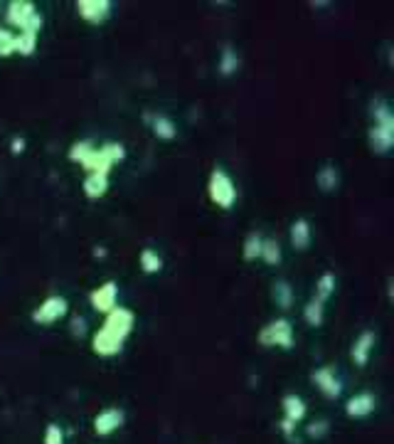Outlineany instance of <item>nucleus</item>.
Returning <instances> with one entry per match:
<instances>
[{"mask_svg":"<svg viewBox=\"0 0 394 444\" xmlns=\"http://www.w3.org/2000/svg\"><path fill=\"white\" fill-rule=\"evenodd\" d=\"M133 324H136V316L131 309L116 306L114 311H108L104 326L92 338L94 353H97V356H104V358L116 356V353L124 348V341L129 338V333L133 331Z\"/></svg>","mask_w":394,"mask_h":444,"instance_id":"obj_1","label":"nucleus"},{"mask_svg":"<svg viewBox=\"0 0 394 444\" xmlns=\"http://www.w3.org/2000/svg\"><path fill=\"white\" fill-rule=\"evenodd\" d=\"M69 158L74 163H81L87 173L108 175L111 166L126 158V148L121 143H104V146L97 148L92 141H76L69 148Z\"/></svg>","mask_w":394,"mask_h":444,"instance_id":"obj_2","label":"nucleus"},{"mask_svg":"<svg viewBox=\"0 0 394 444\" xmlns=\"http://www.w3.org/2000/svg\"><path fill=\"white\" fill-rule=\"evenodd\" d=\"M8 25H13L20 33H30V35H40L44 25L42 13L38 10L33 0H10L8 3V13H6Z\"/></svg>","mask_w":394,"mask_h":444,"instance_id":"obj_3","label":"nucleus"},{"mask_svg":"<svg viewBox=\"0 0 394 444\" xmlns=\"http://www.w3.org/2000/svg\"><path fill=\"white\" fill-rule=\"evenodd\" d=\"M207 193H210V200L222 210H232L234 203H237V185H234L232 175L222 168H215L210 173Z\"/></svg>","mask_w":394,"mask_h":444,"instance_id":"obj_4","label":"nucleus"},{"mask_svg":"<svg viewBox=\"0 0 394 444\" xmlns=\"http://www.w3.org/2000/svg\"><path fill=\"white\" fill-rule=\"evenodd\" d=\"M259 343L261 346H279V348H291L293 346V326L288 319H276L269 326L259 331Z\"/></svg>","mask_w":394,"mask_h":444,"instance_id":"obj_5","label":"nucleus"},{"mask_svg":"<svg viewBox=\"0 0 394 444\" xmlns=\"http://www.w3.org/2000/svg\"><path fill=\"white\" fill-rule=\"evenodd\" d=\"M69 314V301L65 296H47L38 309L33 311V321L38 326H52Z\"/></svg>","mask_w":394,"mask_h":444,"instance_id":"obj_6","label":"nucleus"},{"mask_svg":"<svg viewBox=\"0 0 394 444\" xmlns=\"http://www.w3.org/2000/svg\"><path fill=\"white\" fill-rule=\"evenodd\" d=\"M76 13H79L81 20L92 22V25H101L111 15V3L108 0H79Z\"/></svg>","mask_w":394,"mask_h":444,"instance_id":"obj_7","label":"nucleus"},{"mask_svg":"<svg viewBox=\"0 0 394 444\" xmlns=\"http://www.w3.org/2000/svg\"><path fill=\"white\" fill-rule=\"evenodd\" d=\"M89 301H92L94 311H101V314H108V311L116 309V301H119V284L116 282H106L99 289H94L89 294Z\"/></svg>","mask_w":394,"mask_h":444,"instance_id":"obj_8","label":"nucleus"},{"mask_svg":"<svg viewBox=\"0 0 394 444\" xmlns=\"http://www.w3.org/2000/svg\"><path fill=\"white\" fill-rule=\"evenodd\" d=\"M124 422H126L124 410H119V407H106V410H101L97 418H94V432H97L99 437H106V434L116 432Z\"/></svg>","mask_w":394,"mask_h":444,"instance_id":"obj_9","label":"nucleus"},{"mask_svg":"<svg viewBox=\"0 0 394 444\" xmlns=\"http://www.w3.org/2000/svg\"><path fill=\"white\" fill-rule=\"evenodd\" d=\"M375 405H377V400H375L372 393H357V395H352L350 400H347L345 412H347V418L362 420V418H368V415H372Z\"/></svg>","mask_w":394,"mask_h":444,"instance_id":"obj_10","label":"nucleus"},{"mask_svg":"<svg viewBox=\"0 0 394 444\" xmlns=\"http://www.w3.org/2000/svg\"><path fill=\"white\" fill-rule=\"evenodd\" d=\"M313 383L318 385V390L323 393L325 397H330V400H335V397L343 393V385L340 380H338V375L333 373V368H320L313 373Z\"/></svg>","mask_w":394,"mask_h":444,"instance_id":"obj_11","label":"nucleus"},{"mask_svg":"<svg viewBox=\"0 0 394 444\" xmlns=\"http://www.w3.org/2000/svg\"><path fill=\"white\" fill-rule=\"evenodd\" d=\"M392 143H394V129L372 124V129H370V146H372V151L375 153H389Z\"/></svg>","mask_w":394,"mask_h":444,"instance_id":"obj_12","label":"nucleus"},{"mask_svg":"<svg viewBox=\"0 0 394 444\" xmlns=\"http://www.w3.org/2000/svg\"><path fill=\"white\" fill-rule=\"evenodd\" d=\"M372 348H375V333L372 331H362L360 336H357V341L352 343V360L357 365H368Z\"/></svg>","mask_w":394,"mask_h":444,"instance_id":"obj_13","label":"nucleus"},{"mask_svg":"<svg viewBox=\"0 0 394 444\" xmlns=\"http://www.w3.org/2000/svg\"><path fill=\"white\" fill-rule=\"evenodd\" d=\"M146 119L151 121V129H153V134H156L158 138H165V141H170V138H175V136H178V126H175V121L167 119L165 114H146Z\"/></svg>","mask_w":394,"mask_h":444,"instance_id":"obj_14","label":"nucleus"},{"mask_svg":"<svg viewBox=\"0 0 394 444\" xmlns=\"http://www.w3.org/2000/svg\"><path fill=\"white\" fill-rule=\"evenodd\" d=\"M311 237H313V230H311V222L306 217H298L291 225V242L296 249H308L311 247Z\"/></svg>","mask_w":394,"mask_h":444,"instance_id":"obj_15","label":"nucleus"},{"mask_svg":"<svg viewBox=\"0 0 394 444\" xmlns=\"http://www.w3.org/2000/svg\"><path fill=\"white\" fill-rule=\"evenodd\" d=\"M81 188H84V196L87 198H104L108 190V175L104 173H87V178H84V183H81Z\"/></svg>","mask_w":394,"mask_h":444,"instance_id":"obj_16","label":"nucleus"},{"mask_svg":"<svg viewBox=\"0 0 394 444\" xmlns=\"http://www.w3.org/2000/svg\"><path fill=\"white\" fill-rule=\"evenodd\" d=\"M284 415H286L284 420H288V422H301L306 418V402L298 395H286L284 397Z\"/></svg>","mask_w":394,"mask_h":444,"instance_id":"obj_17","label":"nucleus"},{"mask_svg":"<svg viewBox=\"0 0 394 444\" xmlns=\"http://www.w3.org/2000/svg\"><path fill=\"white\" fill-rule=\"evenodd\" d=\"M315 183H318V188L323 190V193H333V190L338 188V183H340L338 168H333V166H323V168L318 171V175H315Z\"/></svg>","mask_w":394,"mask_h":444,"instance_id":"obj_18","label":"nucleus"},{"mask_svg":"<svg viewBox=\"0 0 394 444\" xmlns=\"http://www.w3.org/2000/svg\"><path fill=\"white\" fill-rule=\"evenodd\" d=\"M138 264H140V269L146 271V274H158V271L163 269V260H161V255H158L156 249H151V247H146V249H143V252H140Z\"/></svg>","mask_w":394,"mask_h":444,"instance_id":"obj_19","label":"nucleus"},{"mask_svg":"<svg viewBox=\"0 0 394 444\" xmlns=\"http://www.w3.org/2000/svg\"><path fill=\"white\" fill-rule=\"evenodd\" d=\"M303 319H306L308 326H313V328H318V326L323 324V319H325L323 301H318V299H313V301H308V303H306V309H303Z\"/></svg>","mask_w":394,"mask_h":444,"instance_id":"obj_20","label":"nucleus"},{"mask_svg":"<svg viewBox=\"0 0 394 444\" xmlns=\"http://www.w3.org/2000/svg\"><path fill=\"white\" fill-rule=\"evenodd\" d=\"M38 49V35L30 33H15V54H22V57H30Z\"/></svg>","mask_w":394,"mask_h":444,"instance_id":"obj_21","label":"nucleus"},{"mask_svg":"<svg viewBox=\"0 0 394 444\" xmlns=\"http://www.w3.org/2000/svg\"><path fill=\"white\" fill-rule=\"evenodd\" d=\"M261 242H264V237L261 235H256V232H249L247 235V239H244V260L247 262H254L256 257L261 255Z\"/></svg>","mask_w":394,"mask_h":444,"instance_id":"obj_22","label":"nucleus"},{"mask_svg":"<svg viewBox=\"0 0 394 444\" xmlns=\"http://www.w3.org/2000/svg\"><path fill=\"white\" fill-rule=\"evenodd\" d=\"M259 260H264L266 264H271V267L279 264V262H281V247H279V242H276V239H264V242H261Z\"/></svg>","mask_w":394,"mask_h":444,"instance_id":"obj_23","label":"nucleus"},{"mask_svg":"<svg viewBox=\"0 0 394 444\" xmlns=\"http://www.w3.org/2000/svg\"><path fill=\"white\" fill-rule=\"evenodd\" d=\"M333 292H335V274L325 271V274L318 279V284H315V299H318V301H325V299L333 296Z\"/></svg>","mask_w":394,"mask_h":444,"instance_id":"obj_24","label":"nucleus"},{"mask_svg":"<svg viewBox=\"0 0 394 444\" xmlns=\"http://www.w3.org/2000/svg\"><path fill=\"white\" fill-rule=\"evenodd\" d=\"M274 299H276V303H279L281 309H288V306H291V301H293L291 287H288L286 282H276L274 284Z\"/></svg>","mask_w":394,"mask_h":444,"instance_id":"obj_25","label":"nucleus"},{"mask_svg":"<svg viewBox=\"0 0 394 444\" xmlns=\"http://www.w3.org/2000/svg\"><path fill=\"white\" fill-rule=\"evenodd\" d=\"M237 67H239L237 52H234L232 47H227L224 52H222V57H220V70H222V74H232V72H237Z\"/></svg>","mask_w":394,"mask_h":444,"instance_id":"obj_26","label":"nucleus"},{"mask_svg":"<svg viewBox=\"0 0 394 444\" xmlns=\"http://www.w3.org/2000/svg\"><path fill=\"white\" fill-rule=\"evenodd\" d=\"M15 54V33L0 27V57H10Z\"/></svg>","mask_w":394,"mask_h":444,"instance_id":"obj_27","label":"nucleus"},{"mask_svg":"<svg viewBox=\"0 0 394 444\" xmlns=\"http://www.w3.org/2000/svg\"><path fill=\"white\" fill-rule=\"evenodd\" d=\"M44 444H65V432L60 425H47L44 429Z\"/></svg>","mask_w":394,"mask_h":444,"instance_id":"obj_28","label":"nucleus"},{"mask_svg":"<svg viewBox=\"0 0 394 444\" xmlns=\"http://www.w3.org/2000/svg\"><path fill=\"white\" fill-rule=\"evenodd\" d=\"M325 432H328V422H313V425H308V434H311V437H323Z\"/></svg>","mask_w":394,"mask_h":444,"instance_id":"obj_29","label":"nucleus"},{"mask_svg":"<svg viewBox=\"0 0 394 444\" xmlns=\"http://www.w3.org/2000/svg\"><path fill=\"white\" fill-rule=\"evenodd\" d=\"M22 151H25V138L15 136V138L10 141V153H13V156H20Z\"/></svg>","mask_w":394,"mask_h":444,"instance_id":"obj_30","label":"nucleus"},{"mask_svg":"<svg viewBox=\"0 0 394 444\" xmlns=\"http://www.w3.org/2000/svg\"><path fill=\"white\" fill-rule=\"evenodd\" d=\"M74 331H84V319H74Z\"/></svg>","mask_w":394,"mask_h":444,"instance_id":"obj_31","label":"nucleus"}]
</instances>
